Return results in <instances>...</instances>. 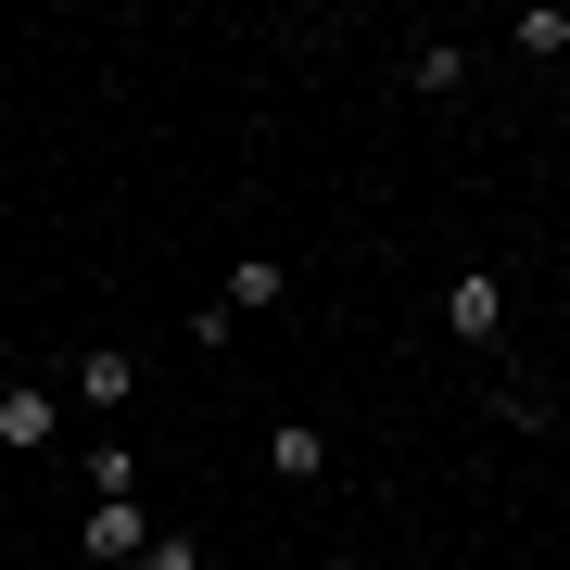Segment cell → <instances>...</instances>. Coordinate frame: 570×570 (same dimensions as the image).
<instances>
[{"instance_id":"4","label":"cell","mask_w":570,"mask_h":570,"mask_svg":"<svg viewBox=\"0 0 570 570\" xmlns=\"http://www.w3.org/2000/svg\"><path fill=\"white\" fill-rule=\"evenodd\" d=\"M153 546V520H140V494H115V508H89V558H102V570H127V558H140Z\"/></svg>"},{"instance_id":"11","label":"cell","mask_w":570,"mask_h":570,"mask_svg":"<svg viewBox=\"0 0 570 570\" xmlns=\"http://www.w3.org/2000/svg\"><path fill=\"white\" fill-rule=\"evenodd\" d=\"M330 570H381V558H330Z\"/></svg>"},{"instance_id":"1","label":"cell","mask_w":570,"mask_h":570,"mask_svg":"<svg viewBox=\"0 0 570 570\" xmlns=\"http://www.w3.org/2000/svg\"><path fill=\"white\" fill-rule=\"evenodd\" d=\"M444 330L456 343H494V330H508V279H494V266H456L444 279Z\"/></svg>"},{"instance_id":"3","label":"cell","mask_w":570,"mask_h":570,"mask_svg":"<svg viewBox=\"0 0 570 570\" xmlns=\"http://www.w3.org/2000/svg\"><path fill=\"white\" fill-rule=\"evenodd\" d=\"M51 431H63V393L51 381H13V393H0V444H51Z\"/></svg>"},{"instance_id":"2","label":"cell","mask_w":570,"mask_h":570,"mask_svg":"<svg viewBox=\"0 0 570 570\" xmlns=\"http://www.w3.org/2000/svg\"><path fill=\"white\" fill-rule=\"evenodd\" d=\"M63 381H77V406H89V419H115V406H127V393H140V367H127L115 343H89L77 367H63Z\"/></svg>"},{"instance_id":"9","label":"cell","mask_w":570,"mask_h":570,"mask_svg":"<svg viewBox=\"0 0 570 570\" xmlns=\"http://www.w3.org/2000/svg\"><path fill=\"white\" fill-rule=\"evenodd\" d=\"M127 570H204V546H190V532H153V546L127 558Z\"/></svg>"},{"instance_id":"8","label":"cell","mask_w":570,"mask_h":570,"mask_svg":"<svg viewBox=\"0 0 570 570\" xmlns=\"http://www.w3.org/2000/svg\"><path fill=\"white\" fill-rule=\"evenodd\" d=\"M456 77H469V51H456V39H431V51L406 63V89H419V102H444V89H456Z\"/></svg>"},{"instance_id":"10","label":"cell","mask_w":570,"mask_h":570,"mask_svg":"<svg viewBox=\"0 0 570 570\" xmlns=\"http://www.w3.org/2000/svg\"><path fill=\"white\" fill-rule=\"evenodd\" d=\"M508 51H570V13H520V26H508Z\"/></svg>"},{"instance_id":"7","label":"cell","mask_w":570,"mask_h":570,"mask_svg":"<svg viewBox=\"0 0 570 570\" xmlns=\"http://www.w3.org/2000/svg\"><path fill=\"white\" fill-rule=\"evenodd\" d=\"M89 456V508H115V494H140V456H127V444H77Z\"/></svg>"},{"instance_id":"6","label":"cell","mask_w":570,"mask_h":570,"mask_svg":"<svg viewBox=\"0 0 570 570\" xmlns=\"http://www.w3.org/2000/svg\"><path fill=\"white\" fill-rule=\"evenodd\" d=\"M266 469H279V482H317V469H330V444L292 419V431H266Z\"/></svg>"},{"instance_id":"5","label":"cell","mask_w":570,"mask_h":570,"mask_svg":"<svg viewBox=\"0 0 570 570\" xmlns=\"http://www.w3.org/2000/svg\"><path fill=\"white\" fill-rule=\"evenodd\" d=\"M279 292H292V266H279V254H242V266H228V317H266Z\"/></svg>"}]
</instances>
